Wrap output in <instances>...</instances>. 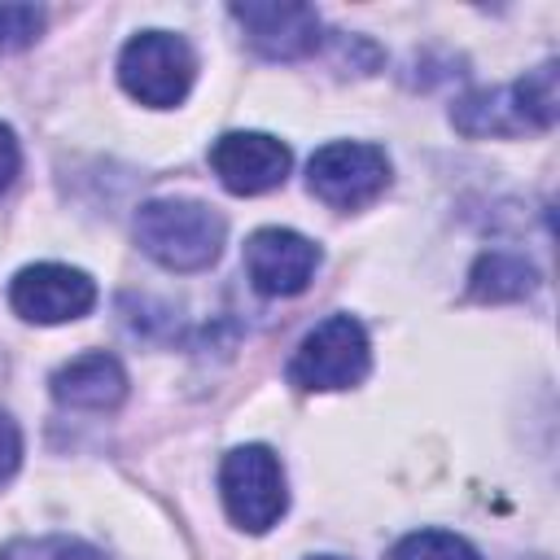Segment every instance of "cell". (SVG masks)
<instances>
[{
  "label": "cell",
  "instance_id": "obj_1",
  "mask_svg": "<svg viewBox=\"0 0 560 560\" xmlns=\"http://www.w3.org/2000/svg\"><path fill=\"white\" fill-rule=\"evenodd\" d=\"M223 232H228L223 214L188 197H158L144 201L136 214V245L166 271L210 267L223 249Z\"/></svg>",
  "mask_w": 560,
  "mask_h": 560
},
{
  "label": "cell",
  "instance_id": "obj_2",
  "mask_svg": "<svg viewBox=\"0 0 560 560\" xmlns=\"http://www.w3.org/2000/svg\"><path fill=\"white\" fill-rule=\"evenodd\" d=\"M372 368V350H368V332L359 319L350 315H328L324 324H315L302 346L293 350V363H289V381L298 389H315V394H328V389H350L368 376Z\"/></svg>",
  "mask_w": 560,
  "mask_h": 560
},
{
  "label": "cell",
  "instance_id": "obj_3",
  "mask_svg": "<svg viewBox=\"0 0 560 560\" xmlns=\"http://www.w3.org/2000/svg\"><path fill=\"white\" fill-rule=\"evenodd\" d=\"M192 74H197V57H192L188 39L171 35V31H140L136 39H127V48L118 57L122 88L149 109L179 105L192 88Z\"/></svg>",
  "mask_w": 560,
  "mask_h": 560
},
{
  "label": "cell",
  "instance_id": "obj_4",
  "mask_svg": "<svg viewBox=\"0 0 560 560\" xmlns=\"http://www.w3.org/2000/svg\"><path fill=\"white\" fill-rule=\"evenodd\" d=\"M219 494L228 516L249 529V534H267L284 508H289V490H284V468L276 459V451L267 446H236L223 455L219 468Z\"/></svg>",
  "mask_w": 560,
  "mask_h": 560
},
{
  "label": "cell",
  "instance_id": "obj_5",
  "mask_svg": "<svg viewBox=\"0 0 560 560\" xmlns=\"http://www.w3.org/2000/svg\"><path fill=\"white\" fill-rule=\"evenodd\" d=\"M306 184L332 210H363L368 201H376L385 192V184H389V158L376 144L337 140V144H324L311 158Z\"/></svg>",
  "mask_w": 560,
  "mask_h": 560
},
{
  "label": "cell",
  "instance_id": "obj_6",
  "mask_svg": "<svg viewBox=\"0 0 560 560\" xmlns=\"http://www.w3.org/2000/svg\"><path fill=\"white\" fill-rule=\"evenodd\" d=\"M9 302L31 324H66L96 306V284L88 271L66 262H35L22 267L9 284Z\"/></svg>",
  "mask_w": 560,
  "mask_h": 560
},
{
  "label": "cell",
  "instance_id": "obj_7",
  "mask_svg": "<svg viewBox=\"0 0 560 560\" xmlns=\"http://www.w3.org/2000/svg\"><path fill=\"white\" fill-rule=\"evenodd\" d=\"M319 267V249L315 241H306L302 232L289 228H258L245 241V271L249 284L267 298H293L311 284Z\"/></svg>",
  "mask_w": 560,
  "mask_h": 560
},
{
  "label": "cell",
  "instance_id": "obj_8",
  "mask_svg": "<svg viewBox=\"0 0 560 560\" xmlns=\"http://www.w3.org/2000/svg\"><path fill=\"white\" fill-rule=\"evenodd\" d=\"M289 162H293L289 144H280L267 131H228L210 149V166H214L219 184L228 192H241V197L280 188L289 175Z\"/></svg>",
  "mask_w": 560,
  "mask_h": 560
},
{
  "label": "cell",
  "instance_id": "obj_9",
  "mask_svg": "<svg viewBox=\"0 0 560 560\" xmlns=\"http://www.w3.org/2000/svg\"><path fill=\"white\" fill-rule=\"evenodd\" d=\"M232 18L271 61H298L319 48V13L311 4H232Z\"/></svg>",
  "mask_w": 560,
  "mask_h": 560
},
{
  "label": "cell",
  "instance_id": "obj_10",
  "mask_svg": "<svg viewBox=\"0 0 560 560\" xmlns=\"http://www.w3.org/2000/svg\"><path fill=\"white\" fill-rule=\"evenodd\" d=\"M122 394H127V372L105 350L79 354L52 372V398L74 411H109L122 402Z\"/></svg>",
  "mask_w": 560,
  "mask_h": 560
},
{
  "label": "cell",
  "instance_id": "obj_11",
  "mask_svg": "<svg viewBox=\"0 0 560 560\" xmlns=\"http://www.w3.org/2000/svg\"><path fill=\"white\" fill-rule=\"evenodd\" d=\"M451 122L464 136H521L529 131L516 83L512 88H494V92H472L451 109Z\"/></svg>",
  "mask_w": 560,
  "mask_h": 560
},
{
  "label": "cell",
  "instance_id": "obj_12",
  "mask_svg": "<svg viewBox=\"0 0 560 560\" xmlns=\"http://www.w3.org/2000/svg\"><path fill=\"white\" fill-rule=\"evenodd\" d=\"M534 289H538V271L521 254H508V249L481 254L468 271V293L477 302H516Z\"/></svg>",
  "mask_w": 560,
  "mask_h": 560
},
{
  "label": "cell",
  "instance_id": "obj_13",
  "mask_svg": "<svg viewBox=\"0 0 560 560\" xmlns=\"http://www.w3.org/2000/svg\"><path fill=\"white\" fill-rule=\"evenodd\" d=\"M516 96L525 109L529 131H547L560 114V92H556V61H542L538 70H529L525 79H516Z\"/></svg>",
  "mask_w": 560,
  "mask_h": 560
},
{
  "label": "cell",
  "instance_id": "obj_14",
  "mask_svg": "<svg viewBox=\"0 0 560 560\" xmlns=\"http://www.w3.org/2000/svg\"><path fill=\"white\" fill-rule=\"evenodd\" d=\"M389 560H481L472 542L446 529H416L389 547Z\"/></svg>",
  "mask_w": 560,
  "mask_h": 560
},
{
  "label": "cell",
  "instance_id": "obj_15",
  "mask_svg": "<svg viewBox=\"0 0 560 560\" xmlns=\"http://www.w3.org/2000/svg\"><path fill=\"white\" fill-rule=\"evenodd\" d=\"M0 560H105V556L79 538L48 534V538H18V542L0 547Z\"/></svg>",
  "mask_w": 560,
  "mask_h": 560
},
{
  "label": "cell",
  "instance_id": "obj_16",
  "mask_svg": "<svg viewBox=\"0 0 560 560\" xmlns=\"http://www.w3.org/2000/svg\"><path fill=\"white\" fill-rule=\"evenodd\" d=\"M39 31H44V9H35V4H0V52H18V48L35 44Z\"/></svg>",
  "mask_w": 560,
  "mask_h": 560
},
{
  "label": "cell",
  "instance_id": "obj_17",
  "mask_svg": "<svg viewBox=\"0 0 560 560\" xmlns=\"http://www.w3.org/2000/svg\"><path fill=\"white\" fill-rule=\"evenodd\" d=\"M18 464H22V433H18V424L0 411V481H9V477L18 472Z\"/></svg>",
  "mask_w": 560,
  "mask_h": 560
},
{
  "label": "cell",
  "instance_id": "obj_18",
  "mask_svg": "<svg viewBox=\"0 0 560 560\" xmlns=\"http://www.w3.org/2000/svg\"><path fill=\"white\" fill-rule=\"evenodd\" d=\"M18 166H22V149H18V136H13V131L0 122V192L13 184Z\"/></svg>",
  "mask_w": 560,
  "mask_h": 560
},
{
  "label": "cell",
  "instance_id": "obj_19",
  "mask_svg": "<svg viewBox=\"0 0 560 560\" xmlns=\"http://www.w3.org/2000/svg\"><path fill=\"white\" fill-rule=\"evenodd\" d=\"M311 560H337V556H311Z\"/></svg>",
  "mask_w": 560,
  "mask_h": 560
}]
</instances>
